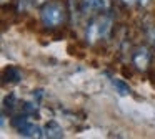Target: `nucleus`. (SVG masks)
Segmentation results:
<instances>
[{"label":"nucleus","instance_id":"nucleus-1","mask_svg":"<svg viewBox=\"0 0 155 139\" xmlns=\"http://www.w3.org/2000/svg\"><path fill=\"white\" fill-rule=\"evenodd\" d=\"M67 18V8L62 2L52 0L40 8V22L45 28H58Z\"/></svg>","mask_w":155,"mask_h":139},{"label":"nucleus","instance_id":"nucleus-2","mask_svg":"<svg viewBox=\"0 0 155 139\" xmlns=\"http://www.w3.org/2000/svg\"><path fill=\"white\" fill-rule=\"evenodd\" d=\"M112 25H114L112 17L108 15L107 12H102L100 17L94 18L90 23H88L87 32H85L87 42L90 43V45H94V43L98 42V40L107 38V36L110 35V32H112Z\"/></svg>","mask_w":155,"mask_h":139},{"label":"nucleus","instance_id":"nucleus-3","mask_svg":"<svg viewBox=\"0 0 155 139\" xmlns=\"http://www.w3.org/2000/svg\"><path fill=\"white\" fill-rule=\"evenodd\" d=\"M12 126L20 132L25 137H44V128H38L34 122H30V119L27 118V114L24 116H15L12 119Z\"/></svg>","mask_w":155,"mask_h":139},{"label":"nucleus","instance_id":"nucleus-4","mask_svg":"<svg viewBox=\"0 0 155 139\" xmlns=\"http://www.w3.org/2000/svg\"><path fill=\"white\" fill-rule=\"evenodd\" d=\"M110 0H80V10L84 15H92L95 12H108Z\"/></svg>","mask_w":155,"mask_h":139},{"label":"nucleus","instance_id":"nucleus-5","mask_svg":"<svg viewBox=\"0 0 155 139\" xmlns=\"http://www.w3.org/2000/svg\"><path fill=\"white\" fill-rule=\"evenodd\" d=\"M150 51H148L147 46H140V48L135 50L134 53V65L137 70H140V71H145V70L148 68V65H150Z\"/></svg>","mask_w":155,"mask_h":139},{"label":"nucleus","instance_id":"nucleus-6","mask_svg":"<svg viewBox=\"0 0 155 139\" xmlns=\"http://www.w3.org/2000/svg\"><path fill=\"white\" fill-rule=\"evenodd\" d=\"M44 137H50V139L64 137V129L60 128V124L57 121H48L44 126Z\"/></svg>","mask_w":155,"mask_h":139},{"label":"nucleus","instance_id":"nucleus-7","mask_svg":"<svg viewBox=\"0 0 155 139\" xmlns=\"http://www.w3.org/2000/svg\"><path fill=\"white\" fill-rule=\"evenodd\" d=\"M2 78H4V83H20L22 71L17 66H7L2 73Z\"/></svg>","mask_w":155,"mask_h":139},{"label":"nucleus","instance_id":"nucleus-8","mask_svg":"<svg viewBox=\"0 0 155 139\" xmlns=\"http://www.w3.org/2000/svg\"><path fill=\"white\" fill-rule=\"evenodd\" d=\"M110 81H112V85H114V88L117 89L118 94H122V96L130 94V86H128L124 79H120V78H110Z\"/></svg>","mask_w":155,"mask_h":139},{"label":"nucleus","instance_id":"nucleus-9","mask_svg":"<svg viewBox=\"0 0 155 139\" xmlns=\"http://www.w3.org/2000/svg\"><path fill=\"white\" fill-rule=\"evenodd\" d=\"M15 94H8L7 98L4 99V109H7L8 108V111H12L14 109V104H15Z\"/></svg>","mask_w":155,"mask_h":139},{"label":"nucleus","instance_id":"nucleus-10","mask_svg":"<svg viewBox=\"0 0 155 139\" xmlns=\"http://www.w3.org/2000/svg\"><path fill=\"white\" fill-rule=\"evenodd\" d=\"M150 2H152V0H137V3L142 7V8H145V7H148V5H150Z\"/></svg>","mask_w":155,"mask_h":139},{"label":"nucleus","instance_id":"nucleus-11","mask_svg":"<svg viewBox=\"0 0 155 139\" xmlns=\"http://www.w3.org/2000/svg\"><path fill=\"white\" fill-rule=\"evenodd\" d=\"M122 2H124V3H125V5H128V7H132V5H134V3H135V2H137V0H122Z\"/></svg>","mask_w":155,"mask_h":139}]
</instances>
